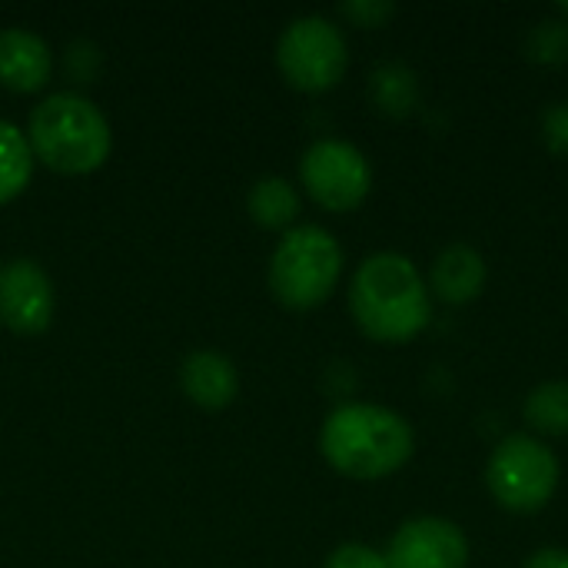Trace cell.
Masks as SVG:
<instances>
[{
  "instance_id": "6da1fadb",
  "label": "cell",
  "mask_w": 568,
  "mask_h": 568,
  "mask_svg": "<svg viewBox=\"0 0 568 568\" xmlns=\"http://www.w3.org/2000/svg\"><path fill=\"white\" fill-rule=\"evenodd\" d=\"M433 293L416 263L403 253L366 256L349 280V313L363 336L383 346H403L433 323Z\"/></svg>"
},
{
  "instance_id": "2e32d148",
  "label": "cell",
  "mask_w": 568,
  "mask_h": 568,
  "mask_svg": "<svg viewBox=\"0 0 568 568\" xmlns=\"http://www.w3.org/2000/svg\"><path fill=\"white\" fill-rule=\"evenodd\" d=\"M523 416L539 436H568V379L539 383L526 396Z\"/></svg>"
},
{
  "instance_id": "ac0fdd59",
  "label": "cell",
  "mask_w": 568,
  "mask_h": 568,
  "mask_svg": "<svg viewBox=\"0 0 568 568\" xmlns=\"http://www.w3.org/2000/svg\"><path fill=\"white\" fill-rule=\"evenodd\" d=\"M323 568H389V562H386V552H379L373 546L346 542V546H339V549H333L326 556Z\"/></svg>"
},
{
  "instance_id": "44dd1931",
  "label": "cell",
  "mask_w": 568,
  "mask_h": 568,
  "mask_svg": "<svg viewBox=\"0 0 568 568\" xmlns=\"http://www.w3.org/2000/svg\"><path fill=\"white\" fill-rule=\"evenodd\" d=\"M523 568H568V549L562 546H546V549H536Z\"/></svg>"
},
{
  "instance_id": "8992f818",
  "label": "cell",
  "mask_w": 568,
  "mask_h": 568,
  "mask_svg": "<svg viewBox=\"0 0 568 568\" xmlns=\"http://www.w3.org/2000/svg\"><path fill=\"white\" fill-rule=\"evenodd\" d=\"M276 67L293 90L326 93L346 77V67H349L346 37L333 20L320 13L296 17L280 33Z\"/></svg>"
},
{
  "instance_id": "30bf717a",
  "label": "cell",
  "mask_w": 568,
  "mask_h": 568,
  "mask_svg": "<svg viewBox=\"0 0 568 568\" xmlns=\"http://www.w3.org/2000/svg\"><path fill=\"white\" fill-rule=\"evenodd\" d=\"M486 283H489L486 256L469 243H449L443 253H436L429 276H426L433 300H439L446 306L476 303L483 296Z\"/></svg>"
},
{
  "instance_id": "3957f363",
  "label": "cell",
  "mask_w": 568,
  "mask_h": 568,
  "mask_svg": "<svg viewBox=\"0 0 568 568\" xmlns=\"http://www.w3.org/2000/svg\"><path fill=\"white\" fill-rule=\"evenodd\" d=\"M27 143L33 160L63 173L83 176L106 163L113 133L100 106L80 93H53L30 113Z\"/></svg>"
},
{
  "instance_id": "7a4b0ae2",
  "label": "cell",
  "mask_w": 568,
  "mask_h": 568,
  "mask_svg": "<svg viewBox=\"0 0 568 568\" xmlns=\"http://www.w3.org/2000/svg\"><path fill=\"white\" fill-rule=\"evenodd\" d=\"M323 459L346 479L379 483L396 476L416 453L413 426L376 403H343L320 429Z\"/></svg>"
},
{
  "instance_id": "ffe728a7",
  "label": "cell",
  "mask_w": 568,
  "mask_h": 568,
  "mask_svg": "<svg viewBox=\"0 0 568 568\" xmlns=\"http://www.w3.org/2000/svg\"><path fill=\"white\" fill-rule=\"evenodd\" d=\"M542 140L556 156H568V100L552 103L542 113Z\"/></svg>"
},
{
  "instance_id": "7c38bea8",
  "label": "cell",
  "mask_w": 568,
  "mask_h": 568,
  "mask_svg": "<svg viewBox=\"0 0 568 568\" xmlns=\"http://www.w3.org/2000/svg\"><path fill=\"white\" fill-rule=\"evenodd\" d=\"M180 386L183 393L200 406V409H226L236 393H240V373L236 366L213 353V349H200L190 353L180 366Z\"/></svg>"
},
{
  "instance_id": "d6986e66",
  "label": "cell",
  "mask_w": 568,
  "mask_h": 568,
  "mask_svg": "<svg viewBox=\"0 0 568 568\" xmlns=\"http://www.w3.org/2000/svg\"><path fill=\"white\" fill-rule=\"evenodd\" d=\"M339 13L349 23L363 27V30H376V27H383L396 13V3H386V0H349V3L339 7Z\"/></svg>"
},
{
  "instance_id": "5b68a950",
  "label": "cell",
  "mask_w": 568,
  "mask_h": 568,
  "mask_svg": "<svg viewBox=\"0 0 568 568\" xmlns=\"http://www.w3.org/2000/svg\"><path fill=\"white\" fill-rule=\"evenodd\" d=\"M562 479L556 453L529 433L506 436L486 463V489L513 516L542 513Z\"/></svg>"
},
{
  "instance_id": "e0dca14e",
  "label": "cell",
  "mask_w": 568,
  "mask_h": 568,
  "mask_svg": "<svg viewBox=\"0 0 568 568\" xmlns=\"http://www.w3.org/2000/svg\"><path fill=\"white\" fill-rule=\"evenodd\" d=\"M526 57L542 67H562L568 63V20L566 17H546L539 20L526 37Z\"/></svg>"
},
{
  "instance_id": "9a60e30c",
  "label": "cell",
  "mask_w": 568,
  "mask_h": 568,
  "mask_svg": "<svg viewBox=\"0 0 568 568\" xmlns=\"http://www.w3.org/2000/svg\"><path fill=\"white\" fill-rule=\"evenodd\" d=\"M33 173V150L20 126L0 120V206L17 200Z\"/></svg>"
},
{
  "instance_id": "4fadbf2b",
  "label": "cell",
  "mask_w": 568,
  "mask_h": 568,
  "mask_svg": "<svg viewBox=\"0 0 568 568\" xmlns=\"http://www.w3.org/2000/svg\"><path fill=\"white\" fill-rule=\"evenodd\" d=\"M246 206L263 230H293V220L300 216V193L283 176H263L253 183Z\"/></svg>"
},
{
  "instance_id": "8fae6325",
  "label": "cell",
  "mask_w": 568,
  "mask_h": 568,
  "mask_svg": "<svg viewBox=\"0 0 568 568\" xmlns=\"http://www.w3.org/2000/svg\"><path fill=\"white\" fill-rule=\"evenodd\" d=\"M53 53L43 37L23 27L0 30V83L13 93H37L47 87Z\"/></svg>"
},
{
  "instance_id": "5bb4252c",
  "label": "cell",
  "mask_w": 568,
  "mask_h": 568,
  "mask_svg": "<svg viewBox=\"0 0 568 568\" xmlns=\"http://www.w3.org/2000/svg\"><path fill=\"white\" fill-rule=\"evenodd\" d=\"M369 93L379 113L399 120L419 106V77L406 63H383L369 77Z\"/></svg>"
},
{
  "instance_id": "52a82bcc",
  "label": "cell",
  "mask_w": 568,
  "mask_h": 568,
  "mask_svg": "<svg viewBox=\"0 0 568 568\" xmlns=\"http://www.w3.org/2000/svg\"><path fill=\"white\" fill-rule=\"evenodd\" d=\"M300 183L313 203L329 213H349L366 203L373 190V166L349 140H316L300 160Z\"/></svg>"
},
{
  "instance_id": "7402d4cb",
  "label": "cell",
  "mask_w": 568,
  "mask_h": 568,
  "mask_svg": "<svg viewBox=\"0 0 568 568\" xmlns=\"http://www.w3.org/2000/svg\"><path fill=\"white\" fill-rule=\"evenodd\" d=\"M559 17H566L568 20V3H562V7H559Z\"/></svg>"
},
{
  "instance_id": "9c48e42d",
  "label": "cell",
  "mask_w": 568,
  "mask_h": 568,
  "mask_svg": "<svg viewBox=\"0 0 568 568\" xmlns=\"http://www.w3.org/2000/svg\"><path fill=\"white\" fill-rule=\"evenodd\" d=\"M53 283L33 260L0 266V323L20 336H37L53 323Z\"/></svg>"
},
{
  "instance_id": "277c9868",
  "label": "cell",
  "mask_w": 568,
  "mask_h": 568,
  "mask_svg": "<svg viewBox=\"0 0 568 568\" xmlns=\"http://www.w3.org/2000/svg\"><path fill=\"white\" fill-rule=\"evenodd\" d=\"M343 276L339 240L316 223L283 233L270 260V290L286 310H316L326 303Z\"/></svg>"
},
{
  "instance_id": "ba28073f",
  "label": "cell",
  "mask_w": 568,
  "mask_h": 568,
  "mask_svg": "<svg viewBox=\"0 0 568 568\" xmlns=\"http://www.w3.org/2000/svg\"><path fill=\"white\" fill-rule=\"evenodd\" d=\"M469 556L466 532L443 516L406 519L386 549L389 568H469Z\"/></svg>"
}]
</instances>
